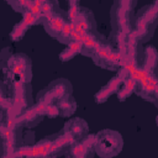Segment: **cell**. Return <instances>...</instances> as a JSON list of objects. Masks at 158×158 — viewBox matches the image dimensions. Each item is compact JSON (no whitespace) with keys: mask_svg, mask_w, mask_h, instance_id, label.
Returning a JSON list of instances; mask_svg holds the SVG:
<instances>
[{"mask_svg":"<svg viewBox=\"0 0 158 158\" xmlns=\"http://www.w3.org/2000/svg\"><path fill=\"white\" fill-rule=\"evenodd\" d=\"M122 136L114 130H102L95 135L94 151L101 158H110L122 151Z\"/></svg>","mask_w":158,"mask_h":158,"instance_id":"cell-1","label":"cell"},{"mask_svg":"<svg viewBox=\"0 0 158 158\" xmlns=\"http://www.w3.org/2000/svg\"><path fill=\"white\" fill-rule=\"evenodd\" d=\"M6 73L10 83H30L32 78L31 59L22 53L9 57L6 64Z\"/></svg>","mask_w":158,"mask_h":158,"instance_id":"cell-2","label":"cell"},{"mask_svg":"<svg viewBox=\"0 0 158 158\" xmlns=\"http://www.w3.org/2000/svg\"><path fill=\"white\" fill-rule=\"evenodd\" d=\"M133 91L138 96H141L142 99L157 104V98H158V81H157L156 73L154 72H149L142 79L136 80V85H135V90Z\"/></svg>","mask_w":158,"mask_h":158,"instance_id":"cell-3","label":"cell"},{"mask_svg":"<svg viewBox=\"0 0 158 158\" xmlns=\"http://www.w3.org/2000/svg\"><path fill=\"white\" fill-rule=\"evenodd\" d=\"M111 23L116 32L130 33L132 31V11H127L114 4L111 10Z\"/></svg>","mask_w":158,"mask_h":158,"instance_id":"cell-4","label":"cell"},{"mask_svg":"<svg viewBox=\"0 0 158 158\" xmlns=\"http://www.w3.org/2000/svg\"><path fill=\"white\" fill-rule=\"evenodd\" d=\"M73 25H74V30L81 36L88 32L96 31V22L94 20V16H93L91 11L85 7L79 9V11L73 21Z\"/></svg>","mask_w":158,"mask_h":158,"instance_id":"cell-5","label":"cell"},{"mask_svg":"<svg viewBox=\"0 0 158 158\" xmlns=\"http://www.w3.org/2000/svg\"><path fill=\"white\" fill-rule=\"evenodd\" d=\"M94 142H95V135H86L84 138L75 141L68 149V153L74 158H84L91 154V151H94Z\"/></svg>","mask_w":158,"mask_h":158,"instance_id":"cell-6","label":"cell"},{"mask_svg":"<svg viewBox=\"0 0 158 158\" xmlns=\"http://www.w3.org/2000/svg\"><path fill=\"white\" fill-rule=\"evenodd\" d=\"M67 21H68L67 16L62 11H58L56 14L43 16L41 20V23L44 26L47 33H49L52 37H57Z\"/></svg>","mask_w":158,"mask_h":158,"instance_id":"cell-7","label":"cell"},{"mask_svg":"<svg viewBox=\"0 0 158 158\" xmlns=\"http://www.w3.org/2000/svg\"><path fill=\"white\" fill-rule=\"evenodd\" d=\"M63 131L70 133V135L75 138V141H79V139L84 138V137L89 133V126H88V123H86L85 120L77 117V118L69 120V121L64 125Z\"/></svg>","mask_w":158,"mask_h":158,"instance_id":"cell-8","label":"cell"},{"mask_svg":"<svg viewBox=\"0 0 158 158\" xmlns=\"http://www.w3.org/2000/svg\"><path fill=\"white\" fill-rule=\"evenodd\" d=\"M47 89L51 93V95L53 96L54 102L57 100L72 94V85L67 79H57V80L52 81L47 86Z\"/></svg>","mask_w":158,"mask_h":158,"instance_id":"cell-9","label":"cell"},{"mask_svg":"<svg viewBox=\"0 0 158 158\" xmlns=\"http://www.w3.org/2000/svg\"><path fill=\"white\" fill-rule=\"evenodd\" d=\"M121 83H122V79H121L118 75L114 77L104 88H101V89L95 94V101H96L98 104L105 102V101L109 99V96H111L114 93H116V91L118 90Z\"/></svg>","mask_w":158,"mask_h":158,"instance_id":"cell-10","label":"cell"},{"mask_svg":"<svg viewBox=\"0 0 158 158\" xmlns=\"http://www.w3.org/2000/svg\"><path fill=\"white\" fill-rule=\"evenodd\" d=\"M42 116H40L32 107V105L30 107H27L26 110H23L20 115H17L16 121L19 123V126H35L41 121Z\"/></svg>","mask_w":158,"mask_h":158,"instance_id":"cell-11","label":"cell"},{"mask_svg":"<svg viewBox=\"0 0 158 158\" xmlns=\"http://www.w3.org/2000/svg\"><path fill=\"white\" fill-rule=\"evenodd\" d=\"M54 104L57 105V107L59 110V116H63V117H69L77 110V101L72 98V95L64 96V98L57 100Z\"/></svg>","mask_w":158,"mask_h":158,"instance_id":"cell-12","label":"cell"},{"mask_svg":"<svg viewBox=\"0 0 158 158\" xmlns=\"http://www.w3.org/2000/svg\"><path fill=\"white\" fill-rule=\"evenodd\" d=\"M157 15H158V4L156 1L152 5H148V6H144L143 9H141L137 17L142 19L144 22H147L151 26H156Z\"/></svg>","mask_w":158,"mask_h":158,"instance_id":"cell-13","label":"cell"},{"mask_svg":"<svg viewBox=\"0 0 158 158\" xmlns=\"http://www.w3.org/2000/svg\"><path fill=\"white\" fill-rule=\"evenodd\" d=\"M139 67L143 69L154 72L157 67V52L153 47H147L144 49V58H143L142 64H139Z\"/></svg>","mask_w":158,"mask_h":158,"instance_id":"cell-14","label":"cell"},{"mask_svg":"<svg viewBox=\"0 0 158 158\" xmlns=\"http://www.w3.org/2000/svg\"><path fill=\"white\" fill-rule=\"evenodd\" d=\"M135 85H136V80L132 79L131 77L126 78L125 80H122L118 90H117V96L120 101H125L135 90Z\"/></svg>","mask_w":158,"mask_h":158,"instance_id":"cell-15","label":"cell"},{"mask_svg":"<svg viewBox=\"0 0 158 158\" xmlns=\"http://www.w3.org/2000/svg\"><path fill=\"white\" fill-rule=\"evenodd\" d=\"M51 146H52V139L44 138L36 144L32 146L33 149V157H51Z\"/></svg>","mask_w":158,"mask_h":158,"instance_id":"cell-16","label":"cell"},{"mask_svg":"<svg viewBox=\"0 0 158 158\" xmlns=\"http://www.w3.org/2000/svg\"><path fill=\"white\" fill-rule=\"evenodd\" d=\"M80 51H81V42L72 41L67 44V48L59 54V59L62 62H67V60L72 59L74 56H77L78 53H80Z\"/></svg>","mask_w":158,"mask_h":158,"instance_id":"cell-17","label":"cell"},{"mask_svg":"<svg viewBox=\"0 0 158 158\" xmlns=\"http://www.w3.org/2000/svg\"><path fill=\"white\" fill-rule=\"evenodd\" d=\"M73 28H74L73 22L67 21V22L64 23V26L62 27V30H60L59 35H58L56 38H57V40H58L60 43H65V44H68V43L70 42V36H72Z\"/></svg>","mask_w":158,"mask_h":158,"instance_id":"cell-18","label":"cell"},{"mask_svg":"<svg viewBox=\"0 0 158 158\" xmlns=\"http://www.w3.org/2000/svg\"><path fill=\"white\" fill-rule=\"evenodd\" d=\"M28 30V26L23 22V21H20L19 23H16L12 28V31L10 32V37L12 41H20L23 35L26 33V31Z\"/></svg>","mask_w":158,"mask_h":158,"instance_id":"cell-19","label":"cell"},{"mask_svg":"<svg viewBox=\"0 0 158 158\" xmlns=\"http://www.w3.org/2000/svg\"><path fill=\"white\" fill-rule=\"evenodd\" d=\"M7 86L2 80H0V109H6L10 106V96L6 94Z\"/></svg>","mask_w":158,"mask_h":158,"instance_id":"cell-20","label":"cell"},{"mask_svg":"<svg viewBox=\"0 0 158 158\" xmlns=\"http://www.w3.org/2000/svg\"><path fill=\"white\" fill-rule=\"evenodd\" d=\"M11 157H33V149L32 146H23V147H17Z\"/></svg>","mask_w":158,"mask_h":158,"instance_id":"cell-21","label":"cell"},{"mask_svg":"<svg viewBox=\"0 0 158 158\" xmlns=\"http://www.w3.org/2000/svg\"><path fill=\"white\" fill-rule=\"evenodd\" d=\"M68 1H69V10H68V14H67V19H68V21L73 22L78 11H79V9H80V6L78 4V0H68Z\"/></svg>","mask_w":158,"mask_h":158,"instance_id":"cell-22","label":"cell"},{"mask_svg":"<svg viewBox=\"0 0 158 158\" xmlns=\"http://www.w3.org/2000/svg\"><path fill=\"white\" fill-rule=\"evenodd\" d=\"M22 21L30 27V26H33V25H37V23H41V20L35 16L33 14H31L28 10H25L22 12Z\"/></svg>","mask_w":158,"mask_h":158,"instance_id":"cell-23","label":"cell"},{"mask_svg":"<svg viewBox=\"0 0 158 158\" xmlns=\"http://www.w3.org/2000/svg\"><path fill=\"white\" fill-rule=\"evenodd\" d=\"M137 0H115V4L118 5L120 7L127 10V11H132L136 6Z\"/></svg>","mask_w":158,"mask_h":158,"instance_id":"cell-24","label":"cell"},{"mask_svg":"<svg viewBox=\"0 0 158 158\" xmlns=\"http://www.w3.org/2000/svg\"><path fill=\"white\" fill-rule=\"evenodd\" d=\"M44 115H46V116H49V117H57V116H59V110H58L57 105H56L54 102L48 104V105L46 106Z\"/></svg>","mask_w":158,"mask_h":158,"instance_id":"cell-25","label":"cell"},{"mask_svg":"<svg viewBox=\"0 0 158 158\" xmlns=\"http://www.w3.org/2000/svg\"><path fill=\"white\" fill-rule=\"evenodd\" d=\"M38 7H41L42 5H44V4H47V2H49V1H53V0H32Z\"/></svg>","mask_w":158,"mask_h":158,"instance_id":"cell-26","label":"cell"}]
</instances>
